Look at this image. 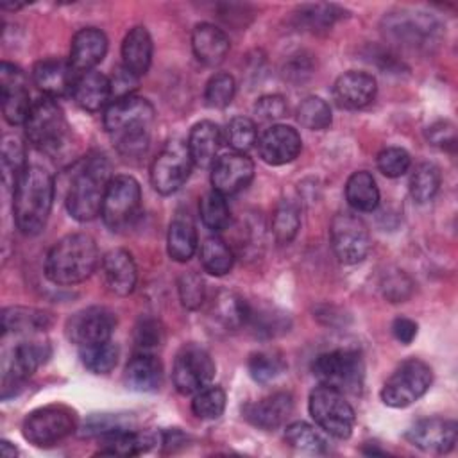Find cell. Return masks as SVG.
<instances>
[{"instance_id": "cell-1", "label": "cell", "mask_w": 458, "mask_h": 458, "mask_svg": "<svg viewBox=\"0 0 458 458\" xmlns=\"http://www.w3.org/2000/svg\"><path fill=\"white\" fill-rule=\"evenodd\" d=\"M154 107L143 97L113 100L104 113V129L123 157H141L150 143Z\"/></svg>"}, {"instance_id": "cell-2", "label": "cell", "mask_w": 458, "mask_h": 458, "mask_svg": "<svg viewBox=\"0 0 458 458\" xmlns=\"http://www.w3.org/2000/svg\"><path fill=\"white\" fill-rule=\"evenodd\" d=\"M54 200V177L38 165H29L13 195L16 227L27 234H38L45 227Z\"/></svg>"}, {"instance_id": "cell-3", "label": "cell", "mask_w": 458, "mask_h": 458, "mask_svg": "<svg viewBox=\"0 0 458 458\" xmlns=\"http://www.w3.org/2000/svg\"><path fill=\"white\" fill-rule=\"evenodd\" d=\"M98 265L95 240L86 233L63 236L50 249L45 261V274L54 284L70 286L88 279Z\"/></svg>"}, {"instance_id": "cell-4", "label": "cell", "mask_w": 458, "mask_h": 458, "mask_svg": "<svg viewBox=\"0 0 458 458\" xmlns=\"http://www.w3.org/2000/svg\"><path fill=\"white\" fill-rule=\"evenodd\" d=\"M111 165L102 154L89 156L73 174L66 193V209L79 222H89L100 215L104 195L111 181Z\"/></svg>"}, {"instance_id": "cell-5", "label": "cell", "mask_w": 458, "mask_h": 458, "mask_svg": "<svg viewBox=\"0 0 458 458\" xmlns=\"http://www.w3.org/2000/svg\"><path fill=\"white\" fill-rule=\"evenodd\" d=\"M25 136L32 147L45 154H57L68 141V123L55 98L36 100L23 123Z\"/></svg>"}, {"instance_id": "cell-6", "label": "cell", "mask_w": 458, "mask_h": 458, "mask_svg": "<svg viewBox=\"0 0 458 458\" xmlns=\"http://www.w3.org/2000/svg\"><path fill=\"white\" fill-rule=\"evenodd\" d=\"M381 27L390 41L411 50H431L442 38L440 21L420 11L388 13Z\"/></svg>"}, {"instance_id": "cell-7", "label": "cell", "mask_w": 458, "mask_h": 458, "mask_svg": "<svg viewBox=\"0 0 458 458\" xmlns=\"http://www.w3.org/2000/svg\"><path fill=\"white\" fill-rule=\"evenodd\" d=\"M313 374L320 385L342 394H360L365 379V365L358 351L333 349L315 358Z\"/></svg>"}, {"instance_id": "cell-8", "label": "cell", "mask_w": 458, "mask_h": 458, "mask_svg": "<svg viewBox=\"0 0 458 458\" xmlns=\"http://www.w3.org/2000/svg\"><path fill=\"white\" fill-rule=\"evenodd\" d=\"M308 410L315 424L327 435L335 438L351 437L356 415L342 392L326 385L315 386L308 399Z\"/></svg>"}, {"instance_id": "cell-9", "label": "cell", "mask_w": 458, "mask_h": 458, "mask_svg": "<svg viewBox=\"0 0 458 458\" xmlns=\"http://www.w3.org/2000/svg\"><path fill=\"white\" fill-rule=\"evenodd\" d=\"M431 381V367L422 360L408 358L385 381L381 401L390 408H406L428 392Z\"/></svg>"}, {"instance_id": "cell-10", "label": "cell", "mask_w": 458, "mask_h": 458, "mask_svg": "<svg viewBox=\"0 0 458 458\" xmlns=\"http://www.w3.org/2000/svg\"><path fill=\"white\" fill-rule=\"evenodd\" d=\"M141 211V188L131 175H114L102 202V220L111 231L129 229Z\"/></svg>"}, {"instance_id": "cell-11", "label": "cell", "mask_w": 458, "mask_h": 458, "mask_svg": "<svg viewBox=\"0 0 458 458\" xmlns=\"http://www.w3.org/2000/svg\"><path fill=\"white\" fill-rule=\"evenodd\" d=\"M77 428V417L72 408L64 404H47L30 411L21 426L25 440L38 447H50Z\"/></svg>"}, {"instance_id": "cell-12", "label": "cell", "mask_w": 458, "mask_h": 458, "mask_svg": "<svg viewBox=\"0 0 458 458\" xmlns=\"http://www.w3.org/2000/svg\"><path fill=\"white\" fill-rule=\"evenodd\" d=\"M50 358V345L41 338L16 344L2 363V397L16 395L21 385Z\"/></svg>"}, {"instance_id": "cell-13", "label": "cell", "mask_w": 458, "mask_h": 458, "mask_svg": "<svg viewBox=\"0 0 458 458\" xmlns=\"http://www.w3.org/2000/svg\"><path fill=\"white\" fill-rule=\"evenodd\" d=\"M215 377V363L206 349L186 344L179 349L172 367V381L179 394L191 395L206 388Z\"/></svg>"}, {"instance_id": "cell-14", "label": "cell", "mask_w": 458, "mask_h": 458, "mask_svg": "<svg viewBox=\"0 0 458 458\" xmlns=\"http://www.w3.org/2000/svg\"><path fill=\"white\" fill-rule=\"evenodd\" d=\"M329 238L336 258L345 265L360 263L369 254V229L365 222L352 213H338L333 216Z\"/></svg>"}, {"instance_id": "cell-15", "label": "cell", "mask_w": 458, "mask_h": 458, "mask_svg": "<svg viewBox=\"0 0 458 458\" xmlns=\"http://www.w3.org/2000/svg\"><path fill=\"white\" fill-rule=\"evenodd\" d=\"M191 165L193 161L184 143H166L150 166V182L154 190L161 195H170L177 191L190 177Z\"/></svg>"}, {"instance_id": "cell-16", "label": "cell", "mask_w": 458, "mask_h": 458, "mask_svg": "<svg viewBox=\"0 0 458 458\" xmlns=\"http://www.w3.org/2000/svg\"><path fill=\"white\" fill-rule=\"evenodd\" d=\"M116 327V315L104 306H89L66 322V335L72 344L81 347L100 344L111 340V335Z\"/></svg>"}, {"instance_id": "cell-17", "label": "cell", "mask_w": 458, "mask_h": 458, "mask_svg": "<svg viewBox=\"0 0 458 458\" xmlns=\"http://www.w3.org/2000/svg\"><path fill=\"white\" fill-rule=\"evenodd\" d=\"M0 100L4 118L11 125L25 123L27 114L32 107L27 79L18 66L7 61L0 64Z\"/></svg>"}, {"instance_id": "cell-18", "label": "cell", "mask_w": 458, "mask_h": 458, "mask_svg": "<svg viewBox=\"0 0 458 458\" xmlns=\"http://www.w3.org/2000/svg\"><path fill=\"white\" fill-rule=\"evenodd\" d=\"M458 438V426L454 420L429 417L417 420L408 431L406 440L424 453L445 454L449 453Z\"/></svg>"}, {"instance_id": "cell-19", "label": "cell", "mask_w": 458, "mask_h": 458, "mask_svg": "<svg viewBox=\"0 0 458 458\" xmlns=\"http://www.w3.org/2000/svg\"><path fill=\"white\" fill-rule=\"evenodd\" d=\"M254 175V163L242 152H231L216 157L211 166L213 190L224 197L234 195L249 186Z\"/></svg>"}, {"instance_id": "cell-20", "label": "cell", "mask_w": 458, "mask_h": 458, "mask_svg": "<svg viewBox=\"0 0 458 458\" xmlns=\"http://www.w3.org/2000/svg\"><path fill=\"white\" fill-rule=\"evenodd\" d=\"M302 141L299 132L290 125H272L258 140L259 157L272 166L293 161L301 152Z\"/></svg>"}, {"instance_id": "cell-21", "label": "cell", "mask_w": 458, "mask_h": 458, "mask_svg": "<svg viewBox=\"0 0 458 458\" xmlns=\"http://www.w3.org/2000/svg\"><path fill=\"white\" fill-rule=\"evenodd\" d=\"M77 79V72L70 64V61L48 57L41 59L32 68L34 84L50 98L72 95L73 82Z\"/></svg>"}, {"instance_id": "cell-22", "label": "cell", "mask_w": 458, "mask_h": 458, "mask_svg": "<svg viewBox=\"0 0 458 458\" xmlns=\"http://www.w3.org/2000/svg\"><path fill=\"white\" fill-rule=\"evenodd\" d=\"M102 277L109 292L114 295L125 297L132 293L136 281H138V270L134 258L125 249H111L102 258Z\"/></svg>"}, {"instance_id": "cell-23", "label": "cell", "mask_w": 458, "mask_h": 458, "mask_svg": "<svg viewBox=\"0 0 458 458\" xmlns=\"http://www.w3.org/2000/svg\"><path fill=\"white\" fill-rule=\"evenodd\" d=\"M293 397L290 392H274L268 397H263L256 403H249L243 408L245 419L265 431L277 429L292 413Z\"/></svg>"}, {"instance_id": "cell-24", "label": "cell", "mask_w": 458, "mask_h": 458, "mask_svg": "<svg viewBox=\"0 0 458 458\" xmlns=\"http://www.w3.org/2000/svg\"><path fill=\"white\" fill-rule=\"evenodd\" d=\"M107 52V38L97 27H84L75 32L70 47V64L77 73L93 70Z\"/></svg>"}, {"instance_id": "cell-25", "label": "cell", "mask_w": 458, "mask_h": 458, "mask_svg": "<svg viewBox=\"0 0 458 458\" xmlns=\"http://www.w3.org/2000/svg\"><path fill=\"white\" fill-rule=\"evenodd\" d=\"M376 79L365 72L342 73L333 88L335 100L344 109H361L369 106L376 97Z\"/></svg>"}, {"instance_id": "cell-26", "label": "cell", "mask_w": 458, "mask_h": 458, "mask_svg": "<svg viewBox=\"0 0 458 458\" xmlns=\"http://www.w3.org/2000/svg\"><path fill=\"white\" fill-rule=\"evenodd\" d=\"M222 143H224V136L220 127L215 122L202 120L191 127L186 147L193 165L200 168H208V166H213V163L216 161V154Z\"/></svg>"}, {"instance_id": "cell-27", "label": "cell", "mask_w": 458, "mask_h": 458, "mask_svg": "<svg viewBox=\"0 0 458 458\" xmlns=\"http://www.w3.org/2000/svg\"><path fill=\"white\" fill-rule=\"evenodd\" d=\"M72 97L79 107L89 113H97L111 100V81L95 70L77 73Z\"/></svg>"}, {"instance_id": "cell-28", "label": "cell", "mask_w": 458, "mask_h": 458, "mask_svg": "<svg viewBox=\"0 0 458 458\" xmlns=\"http://www.w3.org/2000/svg\"><path fill=\"white\" fill-rule=\"evenodd\" d=\"M191 48L202 64L216 66L229 52V38L211 23H199L191 32Z\"/></svg>"}, {"instance_id": "cell-29", "label": "cell", "mask_w": 458, "mask_h": 458, "mask_svg": "<svg viewBox=\"0 0 458 458\" xmlns=\"http://www.w3.org/2000/svg\"><path fill=\"white\" fill-rule=\"evenodd\" d=\"M152 61V38L145 27H132L122 41V66L134 77L147 73Z\"/></svg>"}, {"instance_id": "cell-30", "label": "cell", "mask_w": 458, "mask_h": 458, "mask_svg": "<svg viewBox=\"0 0 458 458\" xmlns=\"http://www.w3.org/2000/svg\"><path fill=\"white\" fill-rule=\"evenodd\" d=\"M161 379V361L150 352H140L132 356L123 372V381L127 388L134 392H154L159 388Z\"/></svg>"}, {"instance_id": "cell-31", "label": "cell", "mask_w": 458, "mask_h": 458, "mask_svg": "<svg viewBox=\"0 0 458 458\" xmlns=\"http://www.w3.org/2000/svg\"><path fill=\"white\" fill-rule=\"evenodd\" d=\"M166 250L168 256L179 263H186L193 258L197 250V229L190 215L177 213L172 218L166 234Z\"/></svg>"}, {"instance_id": "cell-32", "label": "cell", "mask_w": 458, "mask_h": 458, "mask_svg": "<svg viewBox=\"0 0 458 458\" xmlns=\"http://www.w3.org/2000/svg\"><path fill=\"white\" fill-rule=\"evenodd\" d=\"M102 438V447L98 449V454H109V456H136L145 451H148L154 444H157V437L152 433L143 431H131V429H118L113 433H107Z\"/></svg>"}, {"instance_id": "cell-33", "label": "cell", "mask_w": 458, "mask_h": 458, "mask_svg": "<svg viewBox=\"0 0 458 458\" xmlns=\"http://www.w3.org/2000/svg\"><path fill=\"white\" fill-rule=\"evenodd\" d=\"M52 317L50 313L36 308L11 306L2 311V329L4 335H36L43 333L50 327Z\"/></svg>"}, {"instance_id": "cell-34", "label": "cell", "mask_w": 458, "mask_h": 458, "mask_svg": "<svg viewBox=\"0 0 458 458\" xmlns=\"http://www.w3.org/2000/svg\"><path fill=\"white\" fill-rule=\"evenodd\" d=\"M249 308L250 304L243 297L234 292L222 290L211 302V317L225 329L236 331L242 326H247Z\"/></svg>"}, {"instance_id": "cell-35", "label": "cell", "mask_w": 458, "mask_h": 458, "mask_svg": "<svg viewBox=\"0 0 458 458\" xmlns=\"http://www.w3.org/2000/svg\"><path fill=\"white\" fill-rule=\"evenodd\" d=\"M345 199L356 211H374L379 204V190L372 174L354 172L345 182Z\"/></svg>"}, {"instance_id": "cell-36", "label": "cell", "mask_w": 458, "mask_h": 458, "mask_svg": "<svg viewBox=\"0 0 458 458\" xmlns=\"http://www.w3.org/2000/svg\"><path fill=\"white\" fill-rule=\"evenodd\" d=\"M247 326L252 327L256 336L261 338H274L277 335H283L290 327V317L288 313L270 308V306H250L249 308V318Z\"/></svg>"}, {"instance_id": "cell-37", "label": "cell", "mask_w": 458, "mask_h": 458, "mask_svg": "<svg viewBox=\"0 0 458 458\" xmlns=\"http://www.w3.org/2000/svg\"><path fill=\"white\" fill-rule=\"evenodd\" d=\"M200 263L208 274L225 276L233 268L234 254L222 238L209 236L200 247Z\"/></svg>"}, {"instance_id": "cell-38", "label": "cell", "mask_w": 458, "mask_h": 458, "mask_svg": "<svg viewBox=\"0 0 458 458\" xmlns=\"http://www.w3.org/2000/svg\"><path fill=\"white\" fill-rule=\"evenodd\" d=\"M2 177L4 184L7 188H13L18 184L20 177L27 170L25 163V148L23 143L16 136H5L2 140Z\"/></svg>"}, {"instance_id": "cell-39", "label": "cell", "mask_w": 458, "mask_h": 458, "mask_svg": "<svg viewBox=\"0 0 458 458\" xmlns=\"http://www.w3.org/2000/svg\"><path fill=\"white\" fill-rule=\"evenodd\" d=\"M440 168L435 163H420L415 166V170L411 172L410 177V195L415 202L419 204H426L429 202L438 188H440Z\"/></svg>"}, {"instance_id": "cell-40", "label": "cell", "mask_w": 458, "mask_h": 458, "mask_svg": "<svg viewBox=\"0 0 458 458\" xmlns=\"http://www.w3.org/2000/svg\"><path fill=\"white\" fill-rule=\"evenodd\" d=\"M299 21L313 32L329 30L335 21L345 16V11L335 4H306L297 11Z\"/></svg>"}, {"instance_id": "cell-41", "label": "cell", "mask_w": 458, "mask_h": 458, "mask_svg": "<svg viewBox=\"0 0 458 458\" xmlns=\"http://www.w3.org/2000/svg\"><path fill=\"white\" fill-rule=\"evenodd\" d=\"M301 227L299 206L292 200H281L272 216V233L279 245H288Z\"/></svg>"}, {"instance_id": "cell-42", "label": "cell", "mask_w": 458, "mask_h": 458, "mask_svg": "<svg viewBox=\"0 0 458 458\" xmlns=\"http://www.w3.org/2000/svg\"><path fill=\"white\" fill-rule=\"evenodd\" d=\"M118 347L111 340L81 347V361L93 374H107L116 367Z\"/></svg>"}, {"instance_id": "cell-43", "label": "cell", "mask_w": 458, "mask_h": 458, "mask_svg": "<svg viewBox=\"0 0 458 458\" xmlns=\"http://www.w3.org/2000/svg\"><path fill=\"white\" fill-rule=\"evenodd\" d=\"M199 211H200V218H202L204 225L213 233L224 231L231 222V211H229L227 200L222 193H218L215 190L206 193L200 199Z\"/></svg>"}, {"instance_id": "cell-44", "label": "cell", "mask_w": 458, "mask_h": 458, "mask_svg": "<svg viewBox=\"0 0 458 458\" xmlns=\"http://www.w3.org/2000/svg\"><path fill=\"white\" fill-rule=\"evenodd\" d=\"M284 438L299 451L313 454H322L327 451V440L308 422H292L284 431Z\"/></svg>"}, {"instance_id": "cell-45", "label": "cell", "mask_w": 458, "mask_h": 458, "mask_svg": "<svg viewBox=\"0 0 458 458\" xmlns=\"http://www.w3.org/2000/svg\"><path fill=\"white\" fill-rule=\"evenodd\" d=\"M225 410V392L216 385L199 390L191 401V411L202 420L218 419Z\"/></svg>"}, {"instance_id": "cell-46", "label": "cell", "mask_w": 458, "mask_h": 458, "mask_svg": "<svg viewBox=\"0 0 458 458\" xmlns=\"http://www.w3.org/2000/svg\"><path fill=\"white\" fill-rule=\"evenodd\" d=\"M297 120L310 131H324L331 125V109L320 97H308L297 107Z\"/></svg>"}, {"instance_id": "cell-47", "label": "cell", "mask_w": 458, "mask_h": 458, "mask_svg": "<svg viewBox=\"0 0 458 458\" xmlns=\"http://www.w3.org/2000/svg\"><path fill=\"white\" fill-rule=\"evenodd\" d=\"M225 141L234 152L245 154L247 150H250L258 141L254 122L247 116L233 118L225 127Z\"/></svg>"}, {"instance_id": "cell-48", "label": "cell", "mask_w": 458, "mask_h": 458, "mask_svg": "<svg viewBox=\"0 0 458 458\" xmlns=\"http://www.w3.org/2000/svg\"><path fill=\"white\" fill-rule=\"evenodd\" d=\"M284 361L279 354L268 352V351H259L249 356L247 369L249 374L254 381L258 383H268L276 379L283 370H284Z\"/></svg>"}, {"instance_id": "cell-49", "label": "cell", "mask_w": 458, "mask_h": 458, "mask_svg": "<svg viewBox=\"0 0 458 458\" xmlns=\"http://www.w3.org/2000/svg\"><path fill=\"white\" fill-rule=\"evenodd\" d=\"M236 91V84L233 75L229 73H215L204 89V104L211 109H224L231 104Z\"/></svg>"}, {"instance_id": "cell-50", "label": "cell", "mask_w": 458, "mask_h": 458, "mask_svg": "<svg viewBox=\"0 0 458 458\" xmlns=\"http://www.w3.org/2000/svg\"><path fill=\"white\" fill-rule=\"evenodd\" d=\"M177 292L181 304L186 310H197L200 308L206 297L204 279L197 272H184L177 281Z\"/></svg>"}, {"instance_id": "cell-51", "label": "cell", "mask_w": 458, "mask_h": 458, "mask_svg": "<svg viewBox=\"0 0 458 458\" xmlns=\"http://www.w3.org/2000/svg\"><path fill=\"white\" fill-rule=\"evenodd\" d=\"M377 168L386 177H401L410 170L411 157L401 147H386L377 154Z\"/></svg>"}, {"instance_id": "cell-52", "label": "cell", "mask_w": 458, "mask_h": 458, "mask_svg": "<svg viewBox=\"0 0 458 458\" xmlns=\"http://www.w3.org/2000/svg\"><path fill=\"white\" fill-rule=\"evenodd\" d=\"M286 100L281 95H265L254 104V114L263 122H274L286 114Z\"/></svg>"}, {"instance_id": "cell-53", "label": "cell", "mask_w": 458, "mask_h": 458, "mask_svg": "<svg viewBox=\"0 0 458 458\" xmlns=\"http://www.w3.org/2000/svg\"><path fill=\"white\" fill-rule=\"evenodd\" d=\"M410 288H411L410 279L401 272L386 277V281L383 284L385 297L390 299L392 302H403L410 295Z\"/></svg>"}, {"instance_id": "cell-54", "label": "cell", "mask_w": 458, "mask_h": 458, "mask_svg": "<svg viewBox=\"0 0 458 458\" xmlns=\"http://www.w3.org/2000/svg\"><path fill=\"white\" fill-rule=\"evenodd\" d=\"M161 327L154 318H145L136 327V344L141 349H150L161 342Z\"/></svg>"}, {"instance_id": "cell-55", "label": "cell", "mask_w": 458, "mask_h": 458, "mask_svg": "<svg viewBox=\"0 0 458 458\" xmlns=\"http://www.w3.org/2000/svg\"><path fill=\"white\" fill-rule=\"evenodd\" d=\"M428 140L437 145V147H447V145H454L456 138H454V129L449 122H438L435 125H431L428 129Z\"/></svg>"}, {"instance_id": "cell-56", "label": "cell", "mask_w": 458, "mask_h": 458, "mask_svg": "<svg viewBox=\"0 0 458 458\" xmlns=\"http://www.w3.org/2000/svg\"><path fill=\"white\" fill-rule=\"evenodd\" d=\"M392 335L395 336L397 342L408 345L413 342V338L417 336V324L411 318L406 317H399L392 322Z\"/></svg>"}, {"instance_id": "cell-57", "label": "cell", "mask_w": 458, "mask_h": 458, "mask_svg": "<svg viewBox=\"0 0 458 458\" xmlns=\"http://www.w3.org/2000/svg\"><path fill=\"white\" fill-rule=\"evenodd\" d=\"M0 445H2V454H4L5 458H14V454L18 453L16 447H11V444H9L7 440H2Z\"/></svg>"}]
</instances>
